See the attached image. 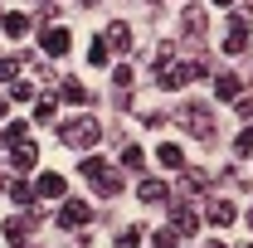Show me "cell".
<instances>
[{
  "label": "cell",
  "mask_w": 253,
  "mask_h": 248,
  "mask_svg": "<svg viewBox=\"0 0 253 248\" xmlns=\"http://www.w3.org/2000/svg\"><path fill=\"white\" fill-rule=\"evenodd\" d=\"M210 248H224V244H210Z\"/></svg>",
  "instance_id": "cell-32"
},
{
  "label": "cell",
  "mask_w": 253,
  "mask_h": 248,
  "mask_svg": "<svg viewBox=\"0 0 253 248\" xmlns=\"http://www.w3.org/2000/svg\"><path fill=\"white\" fill-rule=\"evenodd\" d=\"M205 214H210V224H234V219H239V209H234V205H229V200H210V209H205Z\"/></svg>",
  "instance_id": "cell-13"
},
{
  "label": "cell",
  "mask_w": 253,
  "mask_h": 248,
  "mask_svg": "<svg viewBox=\"0 0 253 248\" xmlns=\"http://www.w3.org/2000/svg\"><path fill=\"white\" fill-rule=\"evenodd\" d=\"M59 141L73 146V151H93L97 141H102V122L88 117V112H83V117H68V122L59 126Z\"/></svg>",
  "instance_id": "cell-2"
},
{
  "label": "cell",
  "mask_w": 253,
  "mask_h": 248,
  "mask_svg": "<svg viewBox=\"0 0 253 248\" xmlns=\"http://www.w3.org/2000/svg\"><path fill=\"white\" fill-rule=\"evenodd\" d=\"M214 93H219L224 102H234V97H239V78H234V73H224L219 83H214Z\"/></svg>",
  "instance_id": "cell-21"
},
{
  "label": "cell",
  "mask_w": 253,
  "mask_h": 248,
  "mask_svg": "<svg viewBox=\"0 0 253 248\" xmlns=\"http://www.w3.org/2000/svg\"><path fill=\"white\" fill-rule=\"evenodd\" d=\"M5 185H10V180H5V175H0V190H5Z\"/></svg>",
  "instance_id": "cell-29"
},
{
  "label": "cell",
  "mask_w": 253,
  "mask_h": 248,
  "mask_svg": "<svg viewBox=\"0 0 253 248\" xmlns=\"http://www.w3.org/2000/svg\"><path fill=\"white\" fill-rule=\"evenodd\" d=\"M88 5H93V0H88Z\"/></svg>",
  "instance_id": "cell-34"
},
{
  "label": "cell",
  "mask_w": 253,
  "mask_h": 248,
  "mask_svg": "<svg viewBox=\"0 0 253 248\" xmlns=\"http://www.w3.org/2000/svg\"><path fill=\"white\" fill-rule=\"evenodd\" d=\"M20 78V63L15 59H0V83H15Z\"/></svg>",
  "instance_id": "cell-27"
},
{
  "label": "cell",
  "mask_w": 253,
  "mask_h": 248,
  "mask_svg": "<svg viewBox=\"0 0 253 248\" xmlns=\"http://www.w3.org/2000/svg\"><path fill=\"white\" fill-rule=\"evenodd\" d=\"M102 44H107V49H131V25H122V20H112V25H107V34H102Z\"/></svg>",
  "instance_id": "cell-10"
},
{
  "label": "cell",
  "mask_w": 253,
  "mask_h": 248,
  "mask_svg": "<svg viewBox=\"0 0 253 248\" xmlns=\"http://www.w3.org/2000/svg\"><path fill=\"white\" fill-rule=\"evenodd\" d=\"M88 63H93V68H102V63H107V44H102V39H93V44H88Z\"/></svg>",
  "instance_id": "cell-25"
},
{
  "label": "cell",
  "mask_w": 253,
  "mask_h": 248,
  "mask_svg": "<svg viewBox=\"0 0 253 248\" xmlns=\"http://www.w3.org/2000/svg\"><path fill=\"white\" fill-rule=\"evenodd\" d=\"M136 200L141 205H161V200H170V190H166V180H141L136 185Z\"/></svg>",
  "instance_id": "cell-11"
},
{
  "label": "cell",
  "mask_w": 253,
  "mask_h": 248,
  "mask_svg": "<svg viewBox=\"0 0 253 248\" xmlns=\"http://www.w3.org/2000/svg\"><path fill=\"white\" fill-rule=\"evenodd\" d=\"M175 122L185 126L190 136H200V141H210V136H214V112H210V107H195V102H190V107H180V117H175Z\"/></svg>",
  "instance_id": "cell-3"
},
{
  "label": "cell",
  "mask_w": 253,
  "mask_h": 248,
  "mask_svg": "<svg viewBox=\"0 0 253 248\" xmlns=\"http://www.w3.org/2000/svg\"><path fill=\"white\" fill-rule=\"evenodd\" d=\"M156 161H161V165H166V170H180V165H185V151H180V146H175V141H161V151H156Z\"/></svg>",
  "instance_id": "cell-14"
},
{
  "label": "cell",
  "mask_w": 253,
  "mask_h": 248,
  "mask_svg": "<svg viewBox=\"0 0 253 248\" xmlns=\"http://www.w3.org/2000/svg\"><path fill=\"white\" fill-rule=\"evenodd\" d=\"M59 117V97H39L34 102V122H54Z\"/></svg>",
  "instance_id": "cell-17"
},
{
  "label": "cell",
  "mask_w": 253,
  "mask_h": 248,
  "mask_svg": "<svg viewBox=\"0 0 253 248\" xmlns=\"http://www.w3.org/2000/svg\"><path fill=\"white\" fill-rule=\"evenodd\" d=\"M185 34H190V39L205 34V10H200V5H190V10H185Z\"/></svg>",
  "instance_id": "cell-16"
},
{
  "label": "cell",
  "mask_w": 253,
  "mask_h": 248,
  "mask_svg": "<svg viewBox=\"0 0 253 248\" xmlns=\"http://www.w3.org/2000/svg\"><path fill=\"white\" fill-rule=\"evenodd\" d=\"M214 5H234V0H214Z\"/></svg>",
  "instance_id": "cell-30"
},
{
  "label": "cell",
  "mask_w": 253,
  "mask_h": 248,
  "mask_svg": "<svg viewBox=\"0 0 253 248\" xmlns=\"http://www.w3.org/2000/svg\"><path fill=\"white\" fill-rule=\"evenodd\" d=\"M39 209H30V214H10L5 219V239H10V244H20V239H25V234H34V229H39Z\"/></svg>",
  "instance_id": "cell-5"
},
{
  "label": "cell",
  "mask_w": 253,
  "mask_h": 248,
  "mask_svg": "<svg viewBox=\"0 0 253 248\" xmlns=\"http://www.w3.org/2000/svg\"><path fill=\"white\" fill-rule=\"evenodd\" d=\"M34 93H39V88H34L30 78H15V83H10V97H15V102H30Z\"/></svg>",
  "instance_id": "cell-20"
},
{
  "label": "cell",
  "mask_w": 253,
  "mask_h": 248,
  "mask_svg": "<svg viewBox=\"0 0 253 248\" xmlns=\"http://www.w3.org/2000/svg\"><path fill=\"white\" fill-rule=\"evenodd\" d=\"M141 161H146L141 146H122V165H126V170H141Z\"/></svg>",
  "instance_id": "cell-23"
},
{
  "label": "cell",
  "mask_w": 253,
  "mask_h": 248,
  "mask_svg": "<svg viewBox=\"0 0 253 248\" xmlns=\"http://www.w3.org/2000/svg\"><path fill=\"white\" fill-rule=\"evenodd\" d=\"M224 49H229V54H244V49H249V20H244V15L229 20V44H224Z\"/></svg>",
  "instance_id": "cell-9"
},
{
  "label": "cell",
  "mask_w": 253,
  "mask_h": 248,
  "mask_svg": "<svg viewBox=\"0 0 253 248\" xmlns=\"http://www.w3.org/2000/svg\"><path fill=\"white\" fill-rule=\"evenodd\" d=\"M20 141H25V122H10L0 131V151H10V146H20Z\"/></svg>",
  "instance_id": "cell-18"
},
{
  "label": "cell",
  "mask_w": 253,
  "mask_h": 248,
  "mask_svg": "<svg viewBox=\"0 0 253 248\" xmlns=\"http://www.w3.org/2000/svg\"><path fill=\"white\" fill-rule=\"evenodd\" d=\"M117 248H141V229H136V224H126L122 234H117Z\"/></svg>",
  "instance_id": "cell-22"
},
{
  "label": "cell",
  "mask_w": 253,
  "mask_h": 248,
  "mask_svg": "<svg viewBox=\"0 0 253 248\" xmlns=\"http://www.w3.org/2000/svg\"><path fill=\"white\" fill-rule=\"evenodd\" d=\"M5 112H10V97H5V93H0V117H5Z\"/></svg>",
  "instance_id": "cell-28"
},
{
  "label": "cell",
  "mask_w": 253,
  "mask_h": 248,
  "mask_svg": "<svg viewBox=\"0 0 253 248\" xmlns=\"http://www.w3.org/2000/svg\"><path fill=\"white\" fill-rule=\"evenodd\" d=\"M63 102H73V107H83V102H88V88L68 78V83H63Z\"/></svg>",
  "instance_id": "cell-19"
},
{
  "label": "cell",
  "mask_w": 253,
  "mask_h": 248,
  "mask_svg": "<svg viewBox=\"0 0 253 248\" xmlns=\"http://www.w3.org/2000/svg\"><path fill=\"white\" fill-rule=\"evenodd\" d=\"M88 219H93V205H88V200H63V209H59L63 229H83Z\"/></svg>",
  "instance_id": "cell-4"
},
{
  "label": "cell",
  "mask_w": 253,
  "mask_h": 248,
  "mask_svg": "<svg viewBox=\"0 0 253 248\" xmlns=\"http://www.w3.org/2000/svg\"><path fill=\"white\" fill-rule=\"evenodd\" d=\"M78 175H83V180H88V185H93L102 200H112V195L122 190V170H117L112 161L93 156V151H83V161H78Z\"/></svg>",
  "instance_id": "cell-1"
},
{
  "label": "cell",
  "mask_w": 253,
  "mask_h": 248,
  "mask_svg": "<svg viewBox=\"0 0 253 248\" xmlns=\"http://www.w3.org/2000/svg\"><path fill=\"white\" fill-rule=\"evenodd\" d=\"M0 30L10 34V39H20V34L30 30V15H0Z\"/></svg>",
  "instance_id": "cell-15"
},
{
  "label": "cell",
  "mask_w": 253,
  "mask_h": 248,
  "mask_svg": "<svg viewBox=\"0 0 253 248\" xmlns=\"http://www.w3.org/2000/svg\"><path fill=\"white\" fill-rule=\"evenodd\" d=\"M34 161H39L34 141H20V146H10V165H15V170H34Z\"/></svg>",
  "instance_id": "cell-12"
},
{
  "label": "cell",
  "mask_w": 253,
  "mask_h": 248,
  "mask_svg": "<svg viewBox=\"0 0 253 248\" xmlns=\"http://www.w3.org/2000/svg\"><path fill=\"white\" fill-rule=\"evenodd\" d=\"M151 5H161V0H151Z\"/></svg>",
  "instance_id": "cell-33"
},
{
  "label": "cell",
  "mask_w": 253,
  "mask_h": 248,
  "mask_svg": "<svg viewBox=\"0 0 253 248\" xmlns=\"http://www.w3.org/2000/svg\"><path fill=\"white\" fill-rule=\"evenodd\" d=\"M63 175H54V170H44V175H39V180H34V195H39V200H63Z\"/></svg>",
  "instance_id": "cell-8"
},
{
  "label": "cell",
  "mask_w": 253,
  "mask_h": 248,
  "mask_svg": "<svg viewBox=\"0 0 253 248\" xmlns=\"http://www.w3.org/2000/svg\"><path fill=\"white\" fill-rule=\"evenodd\" d=\"M170 234H200V214H195V209H190V205H175V209H170Z\"/></svg>",
  "instance_id": "cell-6"
},
{
  "label": "cell",
  "mask_w": 253,
  "mask_h": 248,
  "mask_svg": "<svg viewBox=\"0 0 253 248\" xmlns=\"http://www.w3.org/2000/svg\"><path fill=\"white\" fill-rule=\"evenodd\" d=\"M10 200H15V205H34V190L15 180V185H10Z\"/></svg>",
  "instance_id": "cell-26"
},
{
  "label": "cell",
  "mask_w": 253,
  "mask_h": 248,
  "mask_svg": "<svg viewBox=\"0 0 253 248\" xmlns=\"http://www.w3.org/2000/svg\"><path fill=\"white\" fill-rule=\"evenodd\" d=\"M249 229H253V209H249Z\"/></svg>",
  "instance_id": "cell-31"
},
{
  "label": "cell",
  "mask_w": 253,
  "mask_h": 248,
  "mask_svg": "<svg viewBox=\"0 0 253 248\" xmlns=\"http://www.w3.org/2000/svg\"><path fill=\"white\" fill-rule=\"evenodd\" d=\"M68 44H73L68 30H59V25L49 30V25H44V54H49V59H63V54H68Z\"/></svg>",
  "instance_id": "cell-7"
},
{
  "label": "cell",
  "mask_w": 253,
  "mask_h": 248,
  "mask_svg": "<svg viewBox=\"0 0 253 248\" xmlns=\"http://www.w3.org/2000/svg\"><path fill=\"white\" fill-rule=\"evenodd\" d=\"M39 5H44V0H39Z\"/></svg>",
  "instance_id": "cell-35"
},
{
  "label": "cell",
  "mask_w": 253,
  "mask_h": 248,
  "mask_svg": "<svg viewBox=\"0 0 253 248\" xmlns=\"http://www.w3.org/2000/svg\"><path fill=\"white\" fill-rule=\"evenodd\" d=\"M234 151H239V156H253V126H244V131L234 136Z\"/></svg>",
  "instance_id": "cell-24"
}]
</instances>
